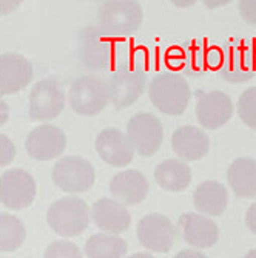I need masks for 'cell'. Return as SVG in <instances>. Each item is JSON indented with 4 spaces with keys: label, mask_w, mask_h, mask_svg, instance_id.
I'll return each mask as SVG.
<instances>
[{
    "label": "cell",
    "mask_w": 256,
    "mask_h": 258,
    "mask_svg": "<svg viewBox=\"0 0 256 258\" xmlns=\"http://www.w3.org/2000/svg\"><path fill=\"white\" fill-rule=\"evenodd\" d=\"M34 76L33 63L22 54H0V96L16 95L30 85Z\"/></svg>",
    "instance_id": "2e32d148"
},
{
    "label": "cell",
    "mask_w": 256,
    "mask_h": 258,
    "mask_svg": "<svg viewBox=\"0 0 256 258\" xmlns=\"http://www.w3.org/2000/svg\"><path fill=\"white\" fill-rule=\"evenodd\" d=\"M127 136L136 153L142 158H151L164 143V125L153 113H136L127 124Z\"/></svg>",
    "instance_id": "ba28073f"
},
{
    "label": "cell",
    "mask_w": 256,
    "mask_h": 258,
    "mask_svg": "<svg viewBox=\"0 0 256 258\" xmlns=\"http://www.w3.org/2000/svg\"><path fill=\"white\" fill-rule=\"evenodd\" d=\"M172 149L179 159L199 161L207 156L210 150V138L204 128L193 125L178 127L172 135Z\"/></svg>",
    "instance_id": "ffe728a7"
},
{
    "label": "cell",
    "mask_w": 256,
    "mask_h": 258,
    "mask_svg": "<svg viewBox=\"0 0 256 258\" xmlns=\"http://www.w3.org/2000/svg\"><path fill=\"white\" fill-rule=\"evenodd\" d=\"M193 204L198 214L208 218L221 217L228 206L227 187L219 181H204L193 192Z\"/></svg>",
    "instance_id": "44dd1931"
},
{
    "label": "cell",
    "mask_w": 256,
    "mask_h": 258,
    "mask_svg": "<svg viewBox=\"0 0 256 258\" xmlns=\"http://www.w3.org/2000/svg\"><path fill=\"white\" fill-rule=\"evenodd\" d=\"M53 181L65 194L79 195L88 192L96 182L93 164L82 156H63L53 167Z\"/></svg>",
    "instance_id": "8992f818"
},
{
    "label": "cell",
    "mask_w": 256,
    "mask_h": 258,
    "mask_svg": "<svg viewBox=\"0 0 256 258\" xmlns=\"http://www.w3.org/2000/svg\"><path fill=\"white\" fill-rule=\"evenodd\" d=\"M37 195L33 175L23 169H10L0 176V203L11 210L30 207Z\"/></svg>",
    "instance_id": "8fae6325"
},
{
    "label": "cell",
    "mask_w": 256,
    "mask_h": 258,
    "mask_svg": "<svg viewBox=\"0 0 256 258\" xmlns=\"http://www.w3.org/2000/svg\"><path fill=\"white\" fill-rule=\"evenodd\" d=\"M14 158H16L14 143L7 135L0 133V167H7L10 164H13Z\"/></svg>",
    "instance_id": "83f0119b"
},
{
    "label": "cell",
    "mask_w": 256,
    "mask_h": 258,
    "mask_svg": "<svg viewBox=\"0 0 256 258\" xmlns=\"http://www.w3.org/2000/svg\"><path fill=\"white\" fill-rule=\"evenodd\" d=\"M236 108L241 121L256 132V87H250L242 91Z\"/></svg>",
    "instance_id": "484cf974"
},
{
    "label": "cell",
    "mask_w": 256,
    "mask_h": 258,
    "mask_svg": "<svg viewBox=\"0 0 256 258\" xmlns=\"http://www.w3.org/2000/svg\"><path fill=\"white\" fill-rule=\"evenodd\" d=\"M99 28L110 37H130L144 23V10L134 0H108L98 7Z\"/></svg>",
    "instance_id": "7a4b0ae2"
},
{
    "label": "cell",
    "mask_w": 256,
    "mask_h": 258,
    "mask_svg": "<svg viewBox=\"0 0 256 258\" xmlns=\"http://www.w3.org/2000/svg\"><path fill=\"white\" fill-rule=\"evenodd\" d=\"M43 258H83L82 250L71 241L57 240L45 249Z\"/></svg>",
    "instance_id": "4316f807"
},
{
    "label": "cell",
    "mask_w": 256,
    "mask_h": 258,
    "mask_svg": "<svg viewBox=\"0 0 256 258\" xmlns=\"http://www.w3.org/2000/svg\"><path fill=\"white\" fill-rule=\"evenodd\" d=\"M20 2H0V16H7L16 8H19Z\"/></svg>",
    "instance_id": "836d02e7"
},
{
    "label": "cell",
    "mask_w": 256,
    "mask_h": 258,
    "mask_svg": "<svg viewBox=\"0 0 256 258\" xmlns=\"http://www.w3.org/2000/svg\"><path fill=\"white\" fill-rule=\"evenodd\" d=\"M27 238V229L16 215L0 214V252H16Z\"/></svg>",
    "instance_id": "d4e9b609"
},
{
    "label": "cell",
    "mask_w": 256,
    "mask_h": 258,
    "mask_svg": "<svg viewBox=\"0 0 256 258\" xmlns=\"http://www.w3.org/2000/svg\"><path fill=\"white\" fill-rule=\"evenodd\" d=\"M175 7H178V8H189V7H193L196 2L195 0H192V2H172Z\"/></svg>",
    "instance_id": "d590c367"
},
{
    "label": "cell",
    "mask_w": 256,
    "mask_h": 258,
    "mask_svg": "<svg viewBox=\"0 0 256 258\" xmlns=\"http://www.w3.org/2000/svg\"><path fill=\"white\" fill-rule=\"evenodd\" d=\"M150 184L147 176L139 170H122L110 179V194L113 200L124 206H137L148 197Z\"/></svg>",
    "instance_id": "d6986e66"
},
{
    "label": "cell",
    "mask_w": 256,
    "mask_h": 258,
    "mask_svg": "<svg viewBox=\"0 0 256 258\" xmlns=\"http://www.w3.org/2000/svg\"><path fill=\"white\" fill-rule=\"evenodd\" d=\"M173 258H208L204 252L195 249H182Z\"/></svg>",
    "instance_id": "1f68e13d"
},
{
    "label": "cell",
    "mask_w": 256,
    "mask_h": 258,
    "mask_svg": "<svg viewBox=\"0 0 256 258\" xmlns=\"http://www.w3.org/2000/svg\"><path fill=\"white\" fill-rule=\"evenodd\" d=\"M205 56H207V68H215V67L221 68V63H222V51L221 50L213 48L208 53H205Z\"/></svg>",
    "instance_id": "f546056e"
},
{
    "label": "cell",
    "mask_w": 256,
    "mask_h": 258,
    "mask_svg": "<svg viewBox=\"0 0 256 258\" xmlns=\"http://www.w3.org/2000/svg\"><path fill=\"white\" fill-rule=\"evenodd\" d=\"M68 102L80 116H96L107 108V85L98 76H79L68 90Z\"/></svg>",
    "instance_id": "52a82bcc"
},
{
    "label": "cell",
    "mask_w": 256,
    "mask_h": 258,
    "mask_svg": "<svg viewBox=\"0 0 256 258\" xmlns=\"http://www.w3.org/2000/svg\"><path fill=\"white\" fill-rule=\"evenodd\" d=\"M154 181L165 192L179 194L189 189L192 182V169L179 158L164 159L154 169Z\"/></svg>",
    "instance_id": "7402d4cb"
},
{
    "label": "cell",
    "mask_w": 256,
    "mask_h": 258,
    "mask_svg": "<svg viewBox=\"0 0 256 258\" xmlns=\"http://www.w3.org/2000/svg\"><path fill=\"white\" fill-rule=\"evenodd\" d=\"M91 220L102 233L119 235L130 229L131 214L128 207L113 198H101L91 207Z\"/></svg>",
    "instance_id": "e0dca14e"
},
{
    "label": "cell",
    "mask_w": 256,
    "mask_h": 258,
    "mask_svg": "<svg viewBox=\"0 0 256 258\" xmlns=\"http://www.w3.org/2000/svg\"><path fill=\"white\" fill-rule=\"evenodd\" d=\"M99 158L111 167H125L134 159V147L127 133L108 127L99 132L95 143Z\"/></svg>",
    "instance_id": "9a60e30c"
},
{
    "label": "cell",
    "mask_w": 256,
    "mask_h": 258,
    "mask_svg": "<svg viewBox=\"0 0 256 258\" xmlns=\"http://www.w3.org/2000/svg\"><path fill=\"white\" fill-rule=\"evenodd\" d=\"M245 226L247 229L256 235V201L247 209V214H245Z\"/></svg>",
    "instance_id": "4dcf8cb0"
},
{
    "label": "cell",
    "mask_w": 256,
    "mask_h": 258,
    "mask_svg": "<svg viewBox=\"0 0 256 258\" xmlns=\"http://www.w3.org/2000/svg\"><path fill=\"white\" fill-rule=\"evenodd\" d=\"M66 149L65 132L53 124H42L33 128L25 139V150L36 161H51Z\"/></svg>",
    "instance_id": "4fadbf2b"
},
{
    "label": "cell",
    "mask_w": 256,
    "mask_h": 258,
    "mask_svg": "<svg viewBox=\"0 0 256 258\" xmlns=\"http://www.w3.org/2000/svg\"><path fill=\"white\" fill-rule=\"evenodd\" d=\"M227 181L238 198H256V159L250 156L236 158L227 170Z\"/></svg>",
    "instance_id": "603a6c76"
},
{
    "label": "cell",
    "mask_w": 256,
    "mask_h": 258,
    "mask_svg": "<svg viewBox=\"0 0 256 258\" xmlns=\"http://www.w3.org/2000/svg\"><path fill=\"white\" fill-rule=\"evenodd\" d=\"M50 227L63 238L79 237L88 229L91 212L88 204L76 197L69 195L54 201L46 212Z\"/></svg>",
    "instance_id": "3957f363"
},
{
    "label": "cell",
    "mask_w": 256,
    "mask_h": 258,
    "mask_svg": "<svg viewBox=\"0 0 256 258\" xmlns=\"http://www.w3.org/2000/svg\"><path fill=\"white\" fill-rule=\"evenodd\" d=\"M87 258H125L127 243L124 238L110 233H95L85 241Z\"/></svg>",
    "instance_id": "cb8c5ba5"
},
{
    "label": "cell",
    "mask_w": 256,
    "mask_h": 258,
    "mask_svg": "<svg viewBox=\"0 0 256 258\" xmlns=\"http://www.w3.org/2000/svg\"><path fill=\"white\" fill-rule=\"evenodd\" d=\"M179 229L182 240L195 249L213 247L219 241L218 224L201 214H182L179 217Z\"/></svg>",
    "instance_id": "ac0fdd59"
},
{
    "label": "cell",
    "mask_w": 256,
    "mask_h": 258,
    "mask_svg": "<svg viewBox=\"0 0 256 258\" xmlns=\"http://www.w3.org/2000/svg\"><path fill=\"white\" fill-rule=\"evenodd\" d=\"M244 258H256V249L248 250V252L245 253V256H244Z\"/></svg>",
    "instance_id": "74e56055"
},
{
    "label": "cell",
    "mask_w": 256,
    "mask_h": 258,
    "mask_svg": "<svg viewBox=\"0 0 256 258\" xmlns=\"http://www.w3.org/2000/svg\"><path fill=\"white\" fill-rule=\"evenodd\" d=\"M256 54L245 40H233L222 50L219 75L228 84H245L254 78Z\"/></svg>",
    "instance_id": "30bf717a"
},
{
    "label": "cell",
    "mask_w": 256,
    "mask_h": 258,
    "mask_svg": "<svg viewBox=\"0 0 256 258\" xmlns=\"http://www.w3.org/2000/svg\"><path fill=\"white\" fill-rule=\"evenodd\" d=\"M108 102L124 110L134 105L147 91L148 76L141 67H122L110 75L105 82Z\"/></svg>",
    "instance_id": "277c9868"
},
{
    "label": "cell",
    "mask_w": 256,
    "mask_h": 258,
    "mask_svg": "<svg viewBox=\"0 0 256 258\" xmlns=\"http://www.w3.org/2000/svg\"><path fill=\"white\" fill-rule=\"evenodd\" d=\"M241 19L250 27H256V0H242L238 4Z\"/></svg>",
    "instance_id": "f1b7e54d"
},
{
    "label": "cell",
    "mask_w": 256,
    "mask_h": 258,
    "mask_svg": "<svg viewBox=\"0 0 256 258\" xmlns=\"http://www.w3.org/2000/svg\"><path fill=\"white\" fill-rule=\"evenodd\" d=\"M127 258H154L151 253H147V252H137V253H133Z\"/></svg>",
    "instance_id": "8d00e7d4"
},
{
    "label": "cell",
    "mask_w": 256,
    "mask_h": 258,
    "mask_svg": "<svg viewBox=\"0 0 256 258\" xmlns=\"http://www.w3.org/2000/svg\"><path fill=\"white\" fill-rule=\"evenodd\" d=\"M196 119L205 130H218L233 118L235 107L231 98L224 91L213 90L204 93L196 102Z\"/></svg>",
    "instance_id": "5bb4252c"
},
{
    "label": "cell",
    "mask_w": 256,
    "mask_h": 258,
    "mask_svg": "<svg viewBox=\"0 0 256 258\" xmlns=\"http://www.w3.org/2000/svg\"><path fill=\"white\" fill-rule=\"evenodd\" d=\"M137 240L147 250L167 253L176 238V227L172 220L162 214H148L141 218L136 227Z\"/></svg>",
    "instance_id": "7c38bea8"
},
{
    "label": "cell",
    "mask_w": 256,
    "mask_h": 258,
    "mask_svg": "<svg viewBox=\"0 0 256 258\" xmlns=\"http://www.w3.org/2000/svg\"><path fill=\"white\" fill-rule=\"evenodd\" d=\"M66 102L65 88L60 81L46 78L37 81L28 96L30 119L36 122H50L63 111Z\"/></svg>",
    "instance_id": "5b68a950"
},
{
    "label": "cell",
    "mask_w": 256,
    "mask_h": 258,
    "mask_svg": "<svg viewBox=\"0 0 256 258\" xmlns=\"http://www.w3.org/2000/svg\"><path fill=\"white\" fill-rule=\"evenodd\" d=\"M147 93L153 107L168 116L184 114L192 99L187 79L175 72H162L153 76Z\"/></svg>",
    "instance_id": "6da1fadb"
},
{
    "label": "cell",
    "mask_w": 256,
    "mask_h": 258,
    "mask_svg": "<svg viewBox=\"0 0 256 258\" xmlns=\"http://www.w3.org/2000/svg\"><path fill=\"white\" fill-rule=\"evenodd\" d=\"M228 4H230L228 0H222V2H204V5L207 8H221V7H225Z\"/></svg>",
    "instance_id": "e575fe53"
},
{
    "label": "cell",
    "mask_w": 256,
    "mask_h": 258,
    "mask_svg": "<svg viewBox=\"0 0 256 258\" xmlns=\"http://www.w3.org/2000/svg\"><path fill=\"white\" fill-rule=\"evenodd\" d=\"M8 119H10V107L2 98H0V127L5 125Z\"/></svg>",
    "instance_id": "d6a6232c"
},
{
    "label": "cell",
    "mask_w": 256,
    "mask_h": 258,
    "mask_svg": "<svg viewBox=\"0 0 256 258\" xmlns=\"http://www.w3.org/2000/svg\"><path fill=\"white\" fill-rule=\"evenodd\" d=\"M79 62L91 72H104L113 62V42L99 27H87L79 33Z\"/></svg>",
    "instance_id": "9c48e42d"
}]
</instances>
